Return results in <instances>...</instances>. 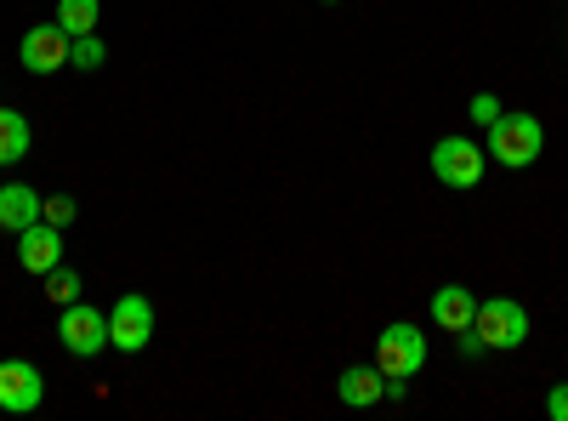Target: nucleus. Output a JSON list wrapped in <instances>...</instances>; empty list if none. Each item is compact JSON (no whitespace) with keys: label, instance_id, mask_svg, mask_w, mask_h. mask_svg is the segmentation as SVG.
Segmentation results:
<instances>
[{"label":"nucleus","instance_id":"1","mask_svg":"<svg viewBox=\"0 0 568 421\" xmlns=\"http://www.w3.org/2000/svg\"><path fill=\"white\" fill-rule=\"evenodd\" d=\"M484 131H489L484 137V154L500 160L506 171H529L546 154V126L535 114H524V109H500V120L484 126Z\"/></svg>","mask_w":568,"mask_h":421},{"label":"nucleus","instance_id":"2","mask_svg":"<svg viewBox=\"0 0 568 421\" xmlns=\"http://www.w3.org/2000/svg\"><path fill=\"white\" fill-rule=\"evenodd\" d=\"M471 331L489 342V353H511L529 342V308L517 297H478V319H471Z\"/></svg>","mask_w":568,"mask_h":421},{"label":"nucleus","instance_id":"3","mask_svg":"<svg viewBox=\"0 0 568 421\" xmlns=\"http://www.w3.org/2000/svg\"><path fill=\"white\" fill-rule=\"evenodd\" d=\"M426 166H433V177L444 182V189H478L484 182V166H489V154H484V143H471V137H438L433 143V154H426Z\"/></svg>","mask_w":568,"mask_h":421},{"label":"nucleus","instance_id":"4","mask_svg":"<svg viewBox=\"0 0 568 421\" xmlns=\"http://www.w3.org/2000/svg\"><path fill=\"white\" fill-rule=\"evenodd\" d=\"M420 364H426V337H420V324L393 319L387 331L375 337V370H382V377L409 382V377H420Z\"/></svg>","mask_w":568,"mask_h":421},{"label":"nucleus","instance_id":"5","mask_svg":"<svg viewBox=\"0 0 568 421\" xmlns=\"http://www.w3.org/2000/svg\"><path fill=\"white\" fill-rule=\"evenodd\" d=\"M58 342H63V353H74V359H98V353L109 348V313L91 308V302L58 308Z\"/></svg>","mask_w":568,"mask_h":421},{"label":"nucleus","instance_id":"6","mask_svg":"<svg viewBox=\"0 0 568 421\" xmlns=\"http://www.w3.org/2000/svg\"><path fill=\"white\" fill-rule=\"evenodd\" d=\"M149 342H154V302H149V297H136V291L114 297V308H109V348H120V353H142Z\"/></svg>","mask_w":568,"mask_h":421},{"label":"nucleus","instance_id":"7","mask_svg":"<svg viewBox=\"0 0 568 421\" xmlns=\"http://www.w3.org/2000/svg\"><path fill=\"white\" fill-rule=\"evenodd\" d=\"M69 34L58 29V23H34V29H23V46H18V63L29 69V74H58V69H69Z\"/></svg>","mask_w":568,"mask_h":421},{"label":"nucleus","instance_id":"8","mask_svg":"<svg viewBox=\"0 0 568 421\" xmlns=\"http://www.w3.org/2000/svg\"><path fill=\"white\" fill-rule=\"evenodd\" d=\"M40 399H45L40 364H29V359H7V364H0V410H7V415H29V410H40Z\"/></svg>","mask_w":568,"mask_h":421},{"label":"nucleus","instance_id":"9","mask_svg":"<svg viewBox=\"0 0 568 421\" xmlns=\"http://www.w3.org/2000/svg\"><path fill=\"white\" fill-rule=\"evenodd\" d=\"M12 240H18V262L40 279L63 262V228H52V222H29L23 233H12Z\"/></svg>","mask_w":568,"mask_h":421},{"label":"nucleus","instance_id":"10","mask_svg":"<svg viewBox=\"0 0 568 421\" xmlns=\"http://www.w3.org/2000/svg\"><path fill=\"white\" fill-rule=\"evenodd\" d=\"M336 399L347 410H369V404H382L387 399V377L375 364H347L342 377H336Z\"/></svg>","mask_w":568,"mask_h":421},{"label":"nucleus","instance_id":"11","mask_svg":"<svg viewBox=\"0 0 568 421\" xmlns=\"http://www.w3.org/2000/svg\"><path fill=\"white\" fill-rule=\"evenodd\" d=\"M471 319H478V297H471L466 285H438L433 291V324H438V331H466V324Z\"/></svg>","mask_w":568,"mask_h":421},{"label":"nucleus","instance_id":"12","mask_svg":"<svg viewBox=\"0 0 568 421\" xmlns=\"http://www.w3.org/2000/svg\"><path fill=\"white\" fill-rule=\"evenodd\" d=\"M40 200L45 194H34L29 182H7V189H0V228L23 233L29 222H40Z\"/></svg>","mask_w":568,"mask_h":421},{"label":"nucleus","instance_id":"13","mask_svg":"<svg viewBox=\"0 0 568 421\" xmlns=\"http://www.w3.org/2000/svg\"><path fill=\"white\" fill-rule=\"evenodd\" d=\"M29 143H34L29 120H23L18 109H0V166H18V160L29 154Z\"/></svg>","mask_w":568,"mask_h":421},{"label":"nucleus","instance_id":"14","mask_svg":"<svg viewBox=\"0 0 568 421\" xmlns=\"http://www.w3.org/2000/svg\"><path fill=\"white\" fill-rule=\"evenodd\" d=\"M98 18H103V0H58V29L69 40L98 34Z\"/></svg>","mask_w":568,"mask_h":421},{"label":"nucleus","instance_id":"15","mask_svg":"<svg viewBox=\"0 0 568 421\" xmlns=\"http://www.w3.org/2000/svg\"><path fill=\"white\" fill-rule=\"evenodd\" d=\"M80 291H85V279H80L69 262H58L52 273H45V302H52V308H69V302H80Z\"/></svg>","mask_w":568,"mask_h":421},{"label":"nucleus","instance_id":"16","mask_svg":"<svg viewBox=\"0 0 568 421\" xmlns=\"http://www.w3.org/2000/svg\"><path fill=\"white\" fill-rule=\"evenodd\" d=\"M109 63V46H103V34H80L74 46H69V69H85V74H98Z\"/></svg>","mask_w":568,"mask_h":421},{"label":"nucleus","instance_id":"17","mask_svg":"<svg viewBox=\"0 0 568 421\" xmlns=\"http://www.w3.org/2000/svg\"><path fill=\"white\" fill-rule=\"evenodd\" d=\"M74 217H80V206H74L69 194H45V200H40V222H52V228H69Z\"/></svg>","mask_w":568,"mask_h":421},{"label":"nucleus","instance_id":"18","mask_svg":"<svg viewBox=\"0 0 568 421\" xmlns=\"http://www.w3.org/2000/svg\"><path fill=\"white\" fill-rule=\"evenodd\" d=\"M471 120H478V126H495L500 120V98H495V91H478V98H471V109H466Z\"/></svg>","mask_w":568,"mask_h":421},{"label":"nucleus","instance_id":"19","mask_svg":"<svg viewBox=\"0 0 568 421\" xmlns=\"http://www.w3.org/2000/svg\"><path fill=\"white\" fill-rule=\"evenodd\" d=\"M455 353H460V359H484V353H489V342L466 324V331H455Z\"/></svg>","mask_w":568,"mask_h":421},{"label":"nucleus","instance_id":"20","mask_svg":"<svg viewBox=\"0 0 568 421\" xmlns=\"http://www.w3.org/2000/svg\"><path fill=\"white\" fill-rule=\"evenodd\" d=\"M546 415H551V421H568V382H557V388L546 393Z\"/></svg>","mask_w":568,"mask_h":421},{"label":"nucleus","instance_id":"21","mask_svg":"<svg viewBox=\"0 0 568 421\" xmlns=\"http://www.w3.org/2000/svg\"><path fill=\"white\" fill-rule=\"evenodd\" d=\"M324 7H336V0H324Z\"/></svg>","mask_w":568,"mask_h":421}]
</instances>
